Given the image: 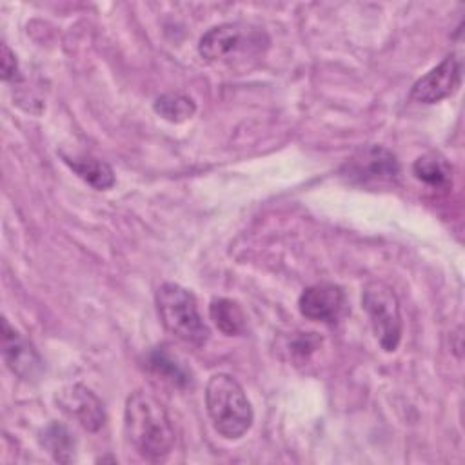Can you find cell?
Instances as JSON below:
<instances>
[{"label": "cell", "instance_id": "obj_1", "mask_svg": "<svg viewBox=\"0 0 465 465\" xmlns=\"http://www.w3.org/2000/svg\"><path fill=\"white\" fill-rule=\"evenodd\" d=\"M124 430L133 449L149 461L167 458L174 447V429L165 407L143 391L127 396Z\"/></svg>", "mask_w": 465, "mask_h": 465}, {"label": "cell", "instance_id": "obj_2", "mask_svg": "<svg viewBox=\"0 0 465 465\" xmlns=\"http://www.w3.org/2000/svg\"><path fill=\"white\" fill-rule=\"evenodd\" d=\"M205 405L214 430L225 440L242 438L252 425V407L243 387L231 374L218 372L209 378Z\"/></svg>", "mask_w": 465, "mask_h": 465}, {"label": "cell", "instance_id": "obj_3", "mask_svg": "<svg viewBox=\"0 0 465 465\" xmlns=\"http://www.w3.org/2000/svg\"><path fill=\"white\" fill-rule=\"evenodd\" d=\"M156 309L163 327L178 340L202 347L209 340V327L203 322L196 298L185 287L165 282L156 291Z\"/></svg>", "mask_w": 465, "mask_h": 465}, {"label": "cell", "instance_id": "obj_4", "mask_svg": "<svg viewBox=\"0 0 465 465\" xmlns=\"http://www.w3.org/2000/svg\"><path fill=\"white\" fill-rule=\"evenodd\" d=\"M267 35L251 24L227 22L211 27L202 35L198 53L211 64H231L262 54L267 47Z\"/></svg>", "mask_w": 465, "mask_h": 465}, {"label": "cell", "instance_id": "obj_5", "mask_svg": "<svg viewBox=\"0 0 465 465\" xmlns=\"http://www.w3.org/2000/svg\"><path fill=\"white\" fill-rule=\"evenodd\" d=\"M340 174L352 185L378 189L396 183L400 163L383 145L369 143L354 151L340 169Z\"/></svg>", "mask_w": 465, "mask_h": 465}, {"label": "cell", "instance_id": "obj_6", "mask_svg": "<svg viewBox=\"0 0 465 465\" xmlns=\"http://www.w3.org/2000/svg\"><path fill=\"white\" fill-rule=\"evenodd\" d=\"M361 307L367 312L372 331L383 351H396L401 340V312L394 291L383 282H369L363 287Z\"/></svg>", "mask_w": 465, "mask_h": 465}, {"label": "cell", "instance_id": "obj_7", "mask_svg": "<svg viewBox=\"0 0 465 465\" xmlns=\"http://www.w3.org/2000/svg\"><path fill=\"white\" fill-rule=\"evenodd\" d=\"M461 84V60L458 54H447L436 67L418 78L411 89V98L420 104H436L449 98Z\"/></svg>", "mask_w": 465, "mask_h": 465}, {"label": "cell", "instance_id": "obj_8", "mask_svg": "<svg viewBox=\"0 0 465 465\" xmlns=\"http://www.w3.org/2000/svg\"><path fill=\"white\" fill-rule=\"evenodd\" d=\"M2 354L9 371L24 381H36L44 372V361L33 343L5 318L2 320Z\"/></svg>", "mask_w": 465, "mask_h": 465}, {"label": "cell", "instance_id": "obj_9", "mask_svg": "<svg viewBox=\"0 0 465 465\" xmlns=\"http://www.w3.org/2000/svg\"><path fill=\"white\" fill-rule=\"evenodd\" d=\"M298 307L300 312L312 322L332 323L345 309V292L334 283H316L303 289Z\"/></svg>", "mask_w": 465, "mask_h": 465}, {"label": "cell", "instance_id": "obj_10", "mask_svg": "<svg viewBox=\"0 0 465 465\" xmlns=\"http://www.w3.org/2000/svg\"><path fill=\"white\" fill-rule=\"evenodd\" d=\"M56 401L62 407V411L73 416L89 432H96L105 421L102 401L91 389L84 385L76 383L62 389L56 394Z\"/></svg>", "mask_w": 465, "mask_h": 465}, {"label": "cell", "instance_id": "obj_11", "mask_svg": "<svg viewBox=\"0 0 465 465\" xmlns=\"http://www.w3.org/2000/svg\"><path fill=\"white\" fill-rule=\"evenodd\" d=\"M412 173L432 189H449L452 185V167L440 153H425L416 158Z\"/></svg>", "mask_w": 465, "mask_h": 465}, {"label": "cell", "instance_id": "obj_12", "mask_svg": "<svg viewBox=\"0 0 465 465\" xmlns=\"http://www.w3.org/2000/svg\"><path fill=\"white\" fill-rule=\"evenodd\" d=\"M65 163L96 191H107L114 185V173L109 163L93 156H64Z\"/></svg>", "mask_w": 465, "mask_h": 465}, {"label": "cell", "instance_id": "obj_13", "mask_svg": "<svg viewBox=\"0 0 465 465\" xmlns=\"http://www.w3.org/2000/svg\"><path fill=\"white\" fill-rule=\"evenodd\" d=\"M209 316L214 325L227 336H242L247 331L245 312L234 300L214 298L209 303Z\"/></svg>", "mask_w": 465, "mask_h": 465}, {"label": "cell", "instance_id": "obj_14", "mask_svg": "<svg viewBox=\"0 0 465 465\" xmlns=\"http://www.w3.org/2000/svg\"><path fill=\"white\" fill-rule=\"evenodd\" d=\"M42 445L47 452L60 463H69L74 460V447L76 441L67 427L62 423H51L42 432Z\"/></svg>", "mask_w": 465, "mask_h": 465}, {"label": "cell", "instance_id": "obj_15", "mask_svg": "<svg viewBox=\"0 0 465 465\" xmlns=\"http://www.w3.org/2000/svg\"><path fill=\"white\" fill-rule=\"evenodd\" d=\"M154 113L171 124H182L196 113V104L193 98L182 93H165L156 98Z\"/></svg>", "mask_w": 465, "mask_h": 465}, {"label": "cell", "instance_id": "obj_16", "mask_svg": "<svg viewBox=\"0 0 465 465\" xmlns=\"http://www.w3.org/2000/svg\"><path fill=\"white\" fill-rule=\"evenodd\" d=\"M147 367L178 387H185L191 381V372L163 349H154L147 356Z\"/></svg>", "mask_w": 465, "mask_h": 465}, {"label": "cell", "instance_id": "obj_17", "mask_svg": "<svg viewBox=\"0 0 465 465\" xmlns=\"http://www.w3.org/2000/svg\"><path fill=\"white\" fill-rule=\"evenodd\" d=\"M2 78L4 80H16V78H20L16 56H15V53L9 49V45L5 42L2 44Z\"/></svg>", "mask_w": 465, "mask_h": 465}]
</instances>
